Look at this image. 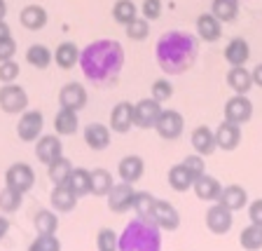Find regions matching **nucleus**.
Returning a JSON list of instances; mask_svg holds the SVG:
<instances>
[{"label": "nucleus", "instance_id": "nucleus-26", "mask_svg": "<svg viewBox=\"0 0 262 251\" xmlns=\"http://www.w3.org/2000/svg\"><path fill=\"white\" fill-rule=\"evenodd\" d=\"M84 141L92 150H103L110 143V129L105 125H98V122H92V125L84 129Z\"/></svg>", "mask_w": 262, "mask_h": 251}, {"label": "nucleus", "instance_id": "nucleus-36", "mask_svg": "<svg viewBox=\"0 0 262 251\" xmlns=\"http://www.w3.org/2000/svg\"><path fill=\"white\" fill-rule=\"evenodd\" d=\"M239 244H241V249H246V251H260L262 249V228L260 225L251 223L248 228L241 230Z\"/></svg>", "mask_w": 262, "mask_h": 251}, {"label": "nucleus", "instance_id": "nucleus-17", "mask_svg": "<svg viewBox=\"0 0 262 251\" xmlns=\"http://www.w3.org/2000/svg\"><path fill=\"white\" fill-rule=\"evenodd\" d=\"M49 202L59 214H68L75 209L77 204V195L71 190L68 183H59V186L52 188V195H49Z\"/></svg>", "mask_w": 262, "mask_h": 251}, {"label": "nucleus", "instance_id": "nucleus-4", "mask_svg": "<svg viewBox=\"0 0 262 251\" xmlns=\"http://www.w3.org/2000/svg\"><path fill=\"white\" fill-rule=\"evenodd\" d=\"M0 108L5 110L10 115H16V113H24L28 108V94L24 87L10 82L5 87H0Z\"/></svg>", "mask_w": 262, "mask_h": 251}, {"label": "nucleus", "instance_id": "nucleus-49", "mask_svg": "<svg viewBox=\"0 0 262 251\" xmlns=\"http://www.w3.org/2000/svg\"><path fill=\"white\" fill-rule=\"evenodd\" d=\"M251 73H253V85H257V87H262V64H257Z\"/></svg>", "mask_w": 262, "mask_h": 251}, {"label": "nucleus", "instance_id": "nucleus-25", "mask_svg": "<svg viewBox=\"0 0 262 251\" xmlns=\"http://www.w3.org/2000/svg\"><path fill=\"white\" fill-rule=\"evenodd\" d=\"M192 148H194L199 155H211L218 143H215V131H211L208 127H196L192 131Z\"/></svg>", "mask_w": 262, "mask_h": 251}, {"label": "nucleus", "instance_id": "nucleus-30", "mask_svg": "<svg viewBox=\"0 0 262 251\" xmlns=\"http://www.w3.org/2000/svg\"><path fill=\"white\" fill-rule=\"evenodd\" d=\"M77 125H80V120H77V113H75V110L61 108L59 113H56V118H54V129H56V134H61V137L75 134Z\"/></svg>", "mask_w": 262, "mask_h": 251}, {"label": "nucleus", "instance_id": "nucleus-10", "mask_svg": "<svg viewBox=\"0 0 262 251\" xmlns=\"http://www.w3.org/2000/svg\"><path fill=\"white\" fill-rule=\"evenodd\" d=\"M150 221L159 225V230H176L180 225V214L176 211V207L171 202H164V200H155L152 214H150Z\"/></svg>", "mask_w": 262, "mask_h": 251}, {"label": "nucleus", "instance_id": "nucleus-3", "mask_svg": "<svg viewBox=\"0 0 262 251\" xmlns=\"http://www.w3.org/2000/svg\"><path fill=\"white\" fill-rule=\"evenodd\" d=\"M120 251H162L159 225L147 219L131 221L120 235Z\"/></svg>", "mask_w": 262, "mask_h": 251}, {"label": "nucleus", "instance_id": "nucleus-29", "mask_svg": "<svg viewBox=\"0 0 262 251\" xmlns=\"http://www.w3.org/2000/svg\"><path fill=\"white\" fill-rule=\"evenodd\" d=\"M211 14L215 19H220L223 24L234 22L236 16H239V0H213Z\"/></svg>", "mask_w": 262, "mask_h": 251}, {"label": "nucleus", "instance_id": "nucleus-13", "mask_svg": "<svg viewBox=\"0 0 262 251\" xmlns=\"http://www.w3.org/2000/svg\"><path fill=\"white\" fill-rule=\"evenodd\" d=\"M59 106L68 110H82L87 106V89L82 87L80 82H68L59 92Z\"/></svg>", "mask_w": 262, "mask_h": 251}, {"label": "nucleus", "instance_id": "nucleus-11", "mask_svg": "<svg viewBox=\"0 0 262 251\" xmlns=\"http://www.w3.org/2000/svg\"><path fill=\"white\" fill-rule=\"evenodd\" d=\"M5 183L10 188H14V190H19V192H28L33 188V183H35V174H33V169L26 162H16L7 169Z\"/></svg>", "mask_w": 262, "mask_h": 251}, {"label": "nucleus", "instance_id": "nucleus-50", "mask_svg": "<svg viewBox=\"0 0 262 251\" xmlns=\"http://www.w3.org/2000/svg\"><path fill=\"white\" fill-rule=\"evenodd\" d=\"M7 230H10V221H7L5 216H0V240L7 235Z\"/></svg>", "mask_w": 262, "mask_h": 251}, {"label": "nucleus", "instance_id": "nucleus-44", "mask_svg": "<svg viewBox=\"0 0 262 251\" xmlns=\"http://www.w3.org/2000/svg\"><path fill=\"white\" fill-rule=\"evenodd\" d=\"M183 164H185V169H187V174L192 176V181L194 179H199L202 174H206L204 171V155H199V153H194V155H187L185 160H183Z\"/></svg>", "mask_w": 262, "mask_h": 251}, {"label": "nucleus", "instance_id": "nucleus-21", "mask_svg": "<svg viewBox=\"0 0 262 251\" xmlns=\"http://www.w3.org/2000/svg\"><path fill=\"white\" fill-rule=\"evenodd\" d=\"M251 59V47L244 38H232L225 47V61L229 66H246V61Z\"/></svg>", "mask_w": 262, "mask_h": 251}, {"label": "nucleus", "instance_id": "nucleus-52", "mask_svg": "<svg viewBox=\"0 0 262 251\" xmlns=\"http://www.w3.org/2000/svg\"><path fill=\"white\" fill-rule=\"evenodd\" d=\"M5 14H7V3L0 0V19H5Z\"/></svg>", "mask_w": 262, "mask_h": 251}, {"label": "nucleus", "instance_id": "nucleus-33", "mask_svg": "<svg viewBox=\"0 0 262 251\" xmlns=\"http://www.w3.org/2000/svg\"><path fill=\"white\" fill-rule=\"evenodd\" d=\"M169 186L173 188L176 192H185L192 188V176L187 174L185 169V164L180 162V164H173L169 169Z\"/></svg>", "mask_w": 262, "mask_h": 251}, {"label": "nucleus", "instance_id": "nucleus-31", "mask_svg": "<svg viewBox=\"0 0 262 251\" xmlns=\"http://www.w3.org/2000/svg\"><path fill=\"white\" fill-rule=\"evenodd\" d=\"M52 59H54V54H52L49 47H45V45H31V47L26 49V61L33 66V68L45 71V68L52 64Z\"/></svg>", "mask_w": 262, "mask_h": 251}, {"label": "nucleus", "instance_id": "nucleus-42", "mask_svg": "<svg viewBox=\"0 0 262 251\" xmlns=\"http://www.w3.org/2000/svg\"><path fill=\"white\" fill-rule=\"evenodd\" d=\"M28 251H61V242L56 235H38Z\"/></svg>", "mask_w": 262, "mask_h": 251}, {"label": "nucleus", "instance_id": "nucleus-14", "mask_svg": "<svg viewBox=\"0 0 262 251\" xmlns=\"http://www.w3.org/2000/svg\"><path fill=\"white\" fill-rule=\"evenodd\" d=\"M192 190L194 195L202 200V202H218L220 192H223V186L215 176H208V174H202L199 179L192 181Z\"/></svg>", "mask_w": 262, "mask_h": 251}, {"label": "nucleus", "instance_id": "nucleus-23", "mask_svg": "<svg viewBox=\"0 0 262 251\" xmlns=\"http://www.w3.org/2000/svg\"><path fill=\"white\" fill-rule=\"evenodd\" d=\"M218 202L225 204L227 209H232V211H239V209H244L246 204H248V192L244 190L241 186H236V183H232V186H225L223 192H220Z\"/></svg>", "mask_w": 262, "mask_h": 251}, {"label": "nucleus", "instance_id": "nucleus-22", "mask_svg": "<svg viewBox=\"0 0 262 251\" xmlns=\"http://www.w3.org/2000/svg\"><path fill=\"white\" fill-rule=\"evenodd\" d=\"M19 22L28 31H40L47 26V10L42 5H26L19 14Z\"/></svg>", "mask_w": 262, "mask_h": 251}, {"label": "nucleus", "instance_id": "nucleus-15", "mask_svg": "<svg viewBox=\"0 0 262 251\" xmlns=\"http://www.w3.org/2000/svg\"><path fill=\"white\" fill-rule=\"evenodd\" d=\"M63 155V146H61V139L56 134H45L38 139V146H35V158L42 164L54 162L56 158Z\"/></svg>", "mask_w": 262, "mask_h": 251}, {"label": "nucleus", "instance_id": "nucleus-34", "mask_svg": "<svg viewBox=\"0 0 262 251\" xmlns=\"http://www.w3.org/2000/svg\"><path fill=\"white\" fill-rule=\"evenodd\" d=\"M68 186L75 192L77 197H84L92 192V171L87 169H73L71 179H68Z\"/></svg>", "mask_w": 262, "mask_h": 251}, {"label": "nucleus", "instance_id": "nucleus-37", "mask_svg": "<svg viewBox=\"0 0 262 251\" xmlns=\"http://www.w3.org/2000/svg\"><path fill=\"white\" fill-rule=\"evenodd\" d=\"M155 200L157 197H152L150 192H134V197H131V209L136 211L138 219H147L150 221V214H152V207H155Z\"/></svg>", "mask_w": 262, "mask_h": 251}, {"label": "nucleus", "instance_id": "nucleus-5", "mask_svg": "<svg viewBox=\"0 0 262 251\" xmlns=\"http://www.w3.org/2000/svg\"><path fill=\"white\" fill-rule=\"evenodd\" d=\"M155 129H157V134L162 139L176 141L183 134V129H185V120H183V115L178 110H162L157 122H155Z\"/></svg>", "mask_w": 262, "mask_h": 251}, {"label": "nucleus", "instance_id": "nucleus-19", "mask_svg": "<svg viewBox=\"0 0 262 251\" xmlns=\"http://www.w3.org/2000/svg\"><path fill=\"white\" fill-rule=\"evenodd\" d=\"M131 125H134V106L129 101H120L110 113V127L117 134H126L131 129Z\"/></svg>", "mask_w": 262, "mask_h": 251}, {"label": "nucleus", "instance_id": "nucleus-39", "mask_svg": "<svg viewBox=\"0 0 262 251\" xmlns=\"http://www.w3.org/2000/svg\"><path fill=\"white\" fill-rule=\"evenodd\" d=\"M21 200H24V192L5 186L3 190H0V211H5V214L16 211V209L21 207Z\"/></svg>", "mask_w": 262, "mask_h": 251}, {"label": "nucleus", "instance_id": "nucleus-47", "mask_svg": "<svg viewBox=\"0 0 262 251\" xmlns=\"http://www.w3.org/2000/svg\"><path fill=\"white\" fill-rule=\"evenodd\" d=\"M16 54V43L12 35H7V38H0V61H10L14 59Z\"/></svg>", "mask_w": 262, "mask_h": 251}, {"label": "nucleus", "instance_id": "nucleus-16", "mask_svg": "<svg viewBox=\"0 0 262 251\" xmlns=\"http://www.w3.org/2000/svg\"><path fill=\"white\" fill-rule=\"evenodd\" d=\"M215 143H218V148H223V150H234L241 143V125L223 120L220 127L215 129Z\"/></svg>", "mask_w": 262, "mask_h": 251}, {"label": "nucleus", "instance_id": "nucleus-7", "mask_svg": "<svg viewBox=\"0 0 262 251\" xmlns=\"http://www.w3.org/2000/svg\"><path fill=\"white\" fill-rule=\"evenodd\" d=\"M159 113H162V104L159 101H155L152 96L141 99L138 104H134V125L141 127V129H150V127H155Z\"/></svg>", "mask_w": 262, "mask_h": 251}, {"label": "nucleus", "instance_id": "nucleus-8", "mask_svg": "<svg viewBox=\"0 0 262 251\" xmlns=\"http://www.w3.org/2000/svg\"><path fill=\"white\" fill-rule=\"evenodd\" d=\"M232 209H227L225 204H213L211 209L206 211V228L211 230L213 235H227L229 230H232Z\"/></svg>", "mask_w": 262, "mask_h": 251}, {"label": "nucleus", "instance_id": "nucleus-24", "mask_svg": "<svg viewBox=\"0 0 262 251\" xmlns=\"http://www.w3.org/2000/svg\"><path fill=\"white\" fill-rule=\"evenodd\" d=\"M227 85L234 89L236 94L251 92L253 87V73L246 71V66H232L227 73Z\"/></svg>", "mask_w": 262, "mask_h": 251}, {"label": "nucleus", "instance_id": "nucleus-12", "mask_svg": "<svg viewBox=\"0 0 262 251\" xmlns=\"http://www.w3.org/2000/svg\"><path fill=\"white\" fill-rule=\"evenodd\" d=\"M134 183H126V181H122V183H115L113 188H110V192L105 197H108V209L113 214H124L131 209V197H134Z\"/></svg>", "mask_w": 262, "mask_h": 251}, {"label": "nucleus", "instance_id": "nucleus-28", "mask_svg": "<svg viewBox=\"0 0 262 251\" xmlns=\"http://www.w3.org/2000/svg\"><path fill=\"white\" fill-rule=\"evenodd\" d=\"M71 174H73V162L68 158H63V155L56 158L54 162L47 164V176L54 186H59V183H68Z\"/></svg>", "mask_w": 262, "mask_h": 251}, {"label": "nucleus", "instance_id": "nucleus-41", "mask_svg": "<svg viewBox=\"0 0 262 251\" xmlns=\"http://www.w3.org/2000/svg\"><path fill=\"white\" fill-rule=\"evenodd\" d=\"M126 38L129 40H145L147 33H150V22H147L145 16H136L131 24H126Z\"/></svg>", "mask_w": 262, "mask_h": 251}, {"label": "nucleus", "instance_id": "nucleus-38", "mask_svg": "<svg viewBox=\"0 0 262 251\" xmlns=\"http://www.w3.org/2000/svg\"><path fill=\"white\" fill-rule=\"evenodd\" d=\"M113 176H110L108 169H94L92 171V192L96 197H105L113 188Z\"/></svg>", "mask_w": 262, "mask_h": 251}, {"label": "nucleus", "instance_id": "nucleus-20", "mask_svg": "<svg viewBox=\"0 0 262 251\" xmlns=\"http://www.w3.org/2000/svg\"><path fill=\"white\" fill-rule=\"evenodd\" d=\"M117 171H120L122 181H126V183H136V181L143 176V171H145V162H143V158H138V155H126V158L120 160Z\"/></svg>", "mask_w": 262, "mask_h": 251}, {"label": "nucleus", "instance_id": "nucleus-45", "mask_svg": "<svg viewBox=\"0 0 262 251\" xmlns=\"http://www.w3.org/2000/svg\"><path fill=\"white\" fill-rule=\"evenodd\" d=\"M19 64H16L14 59L10 61H0V82L3 85H10V82H14L16 78H19Z\"/></svg>", "mask_w": 262, "mask_h": 251}, {"label": "nucleus", "instance_id": "nucleus-6", "mask_svg": "<svg viewBox=\"0 0 262 251\" xmlns=\"http://www.w3.org/2000/svg\"><path fill=\"white\" fill-rule=\"evenodd\" d=\"M42 127H45V118L40 110H24V115L19 118V125H16V134H19L21 141L33 143L40 139Z\"/></svg>", "mask_w": 262, "mask_h": 251}, {"label": "nucleus", "instance_id": "nucleus-9", "mask_svg": "<svg viewBox=\"0 0 262 251\" xmlns=\"http://www.w3.org/2000/svg\"><path fill=\"white\" fill-rule=\"evenodd\" d=\"M253 118V104L246 94H236L225 104V120L236 122V125H246Z\"/></svg>", "mask_w": 262, "mask_h": 251}, {"label": "nucleus", "instance_id": "nucleus-43", "mask_svg": "<svg viewBox=\"0 0 262 251\" xmlns=\"http://www.w3.org/2000/svg\"><path fill=\"white\" fill-rule=\"evenodd\" d=\"M171 96H173V85H171L166 78L152 82V99H155V101L164 104V101H169Z\"/></svg>", "mask_w": 262, "mask_h": 251}, {"label": "nucleus", "instance_id": "nucleus-2", "mask_svg": "<svg viewBox=\"0 0 262 251\" xmlns=\"http://www.w3.org/2000/svg\"><path fill=\"white\" fill-rule=\"evenodd\" d=\"M155 56L164 73L180 75L194 66L199 56V40L187 31H169L157 40Z\"/></svg>", "mask_w": 262, "mask_h": 251}, {"label": "nucleus", "instance_id": "nucleus-46", "mask_svg": "<svg viewBox=\"0 0 262 251\" xmlns=\"http://www.w3.org/2000/svg\"><path fill=\"white\" fill-rule=\"evenodd\" d=\"M141 12H143V16H145L147 22L159 19V16H162V0H143Z\"/></svg>", "mask_w": 262, "mask_h": 251}, {"label": "nucleus", "instance_id": "nucleus-18", "mask_svg": "<svg viewBox=\"0 0 262 251\" xmlns=\"http://www.w3.org/2000/svg\"><path fill=\"white\" fill-rule=\"evenodd\" d=\"M196 35L206 43H215L223 35V22L208 12V14H199L196 16Z\"/></svg>", "mask_w": 262, "mask_h": 251}, {"label": "nucleus", "instance_id": "nucleus-35", "mask_svg": "<svg viewBox=\"0 0 262 251\" xmlns=\"http://www.w3.org/2000/svg\"><path fill=\"white\" fill-rule=\"evenodd\" d=\"M35 230H38V235H56V230H59V219H56L54 211H49V209H42V211L35 214Z\"/></svg>", "mask_w": 262, "mask_h": 251}, {"label": "nucleus", "instance_id": "nucleus-40", "mask_svg": "<svg viewBox=\"0 0 262 251\" xmlns=\"http://www.w3.org/2000/svg\"><path fill=\"white\" fill-rule=\"evenodd\" d=\"M96 249L98 251H120V235L110 228L98 230L96 235Z\"/></svg>", "mask_w": 262, "mask_h": 251}, {"label": "nucleus", "instance_id": "nucleus-27", "mask_svg": "<svg viewBox=\"0 0 262 251\" xmlns=\"http://www.w3.org/2000/svg\"><path fill=\"white\" fill-rule=\"evenodd\" d=\"M54 61L59 68H63V71H68V68H73L75 64H80V49H77L75 43H61L59 47H56L54 52Z\"/></svg>", "mask_w": 262, "mask_h": 251}, {"label": "nucleus", "instance_id": "nucleus-32", "mask_svg": "<svg viewBox=\"0 0 262 251\" xmlns=\"http://www.w3.org/2000/svg\"><path fill=\"white\" fill-rule=\"evenodd\" d=\"M136 16H138V7L134 0H117L113 5V19L117 24H122V26L131 24Z\"/></svg>", "mask_w": 262, "mask_h": 251}, {"label": "nucleus", "instance_id": "nucleus-51", "mask_svg": "<svg viewBox=\"0 0 262 251\" xmlns=\"http://www.w3.org/2000/svg\"><path fill=\"white\" fill-rule=\"evenodd\" d=\"M7 35H12V33H10V26H7L5 19H0V38H7Z\"/></svg>", "mask_w": 262, "mask_h": 251}, {"label": "nucleus", "instance_id": "nucleus-1", "mask_svg": "<svg viewBox=\"0 0 262 251\" xmlns=\"http://www.w3.org/2000/svg\"><path fill=\"white\" fill-rule=\"evenodd\" d=\"M80 68L96 87L115 85L124 68V49L117 40H94L80 52Z\"/></svg>", "mask_w": 262, "mask_h": 251}, {"label": "nucleus", "instance_id": "nucleus-48", "mask_svg": "<svg viewBox=\"0 0 262 251\" xmlns=\"http://www.w3.org/2000/svg\"><path fill=\"white\" fill-rule=\"evenodd\" d=\"M248 219H251V223L262 228V197L260 200H253V202L248 204Z\"/></svg>", "mask_w": 262, "mask_h": 251}]
</instances>
